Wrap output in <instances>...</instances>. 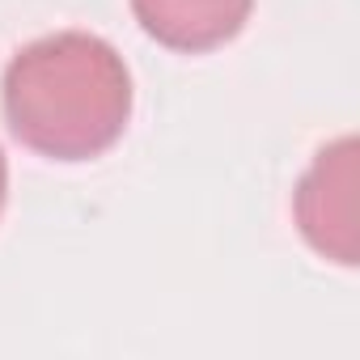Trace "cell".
Instances as JSON below:
<instances>
[{
	"mask_svg": "<svg viewBox=\"0 0 360 360\" xmlns=\"http://www.w3.org/2000/svg\"><path fill=\"white\" fill-rule=\"evenodd\" d=\"M5 119L39 157H102L131 119V72L98 34H47L13 56L5 72Z\"/></svg>",
	"mask_w": 360,
	"mask_h": 360,
	"instance_id": "obj_1",
	"label": "cell"
},
{
	"mask_svg": "<svg viewBox=\"0 0 360 360\" xmlns=\"http://www.w3.org/2000/svg\"><path fill=\"white\" fill-rule=\"evenodd\" d=\"M356 136H343L335 144H326L314 165L305 169L301 187L292 195V217L301 238L330 263L339 267H356L360 255V169H356Z\"/></svg>",
	"mask_w": 360,
	"mask_h": 360,
	"instance_id": "obj_2",
	"label": "cell"
},
{
	"mask_svg": "<svg viewBox=\"0 0 360 360\" xmlns=\"http://www.w3.org/2000/svg\"><path fill=\"white\" fill-rule=\"evenodd\" d=\"M250 9L255 0H131L144 34L187 56H204L238 39L250 22Z\"/></svg>",
	"mask_w": 360,
	"mask_h": 360,
	"instance_id": "obj_3",
	"label": "cell"
},
{
	"mask_svg": "<svg viewBox=\"0 0 360 360\" xmlns=\"http://www.w3.org/2000/svg\"><path fill=\"white\" fill-rule=\"evenodd\" d=\"M5 200H9V161L0 153V212H5Z\"/></svg>",
	"mask_w": 360,
	"mask_h": 360,
	"instance_id": "obj_4",
	"label": "cell"
}]
</instances>
